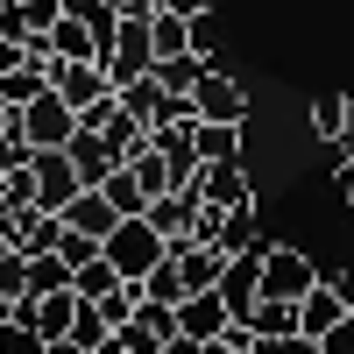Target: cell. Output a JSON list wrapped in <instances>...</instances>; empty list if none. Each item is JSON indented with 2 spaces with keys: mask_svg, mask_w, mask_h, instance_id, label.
<instances>
[{
  "mask_svg": "<svg viewBox=\"0 0 354 354\" xmlns=\"http://www.w3.org/2000/svg\"><path fill=\"white\" fill-rule=\"evenodd\" d=\"M0 128H15L28 149H64V142H71V128H78V113L57 100V93H36L21 113H0Z\"/></svg>",
  "mask_w": 354,
  "mask_h": 354,
  "instance_id": "1",
  "label": "cell"
},
{
  "mask_svg": "<svg viewBox=\"0 0 354 354\" xmlns=\"http://www.w3.org/2000/svg\"><path fill=\"white\" fill-rule=\"evenodd\" d=\"M100 255H106L121 277H149V262L163 255V234H156L149 220H121V227L100 241Z\"/></svg>",
  "mask_w": 354,
  "mask_h": 354,
  "instance_id": "2",
  "label": "cell"
},
{
  "mask_svg": "<svg viewBox=\"0 0 354 354\" xmlns=\"http://www.w3.org/2000/svg\"><path fill=\"white\" fill-rule=\"evenodd\" d=\"M50 93L85 121L100 100H113V78H106V64H64V57H57V64H50Z\"/></svg>",
  "mask_w": 354,
  "mask_h": 354,
  "instance_id": "3",
  "label": "cell"
},
{
  "mask_svg": "<svg viewBox=\"0 0 354 354\" xmlns=\"http://www.w3.org/2000/svg\"><path fill=\"white\" fill-rule=\"evenodd\" d=\"M100 64H106V78H113V93H121V85H135V78H149V71H156L149 21H121V36H113V50L100 57Z\"/></svg>",
  "mask_w": 354,
  "mask_h": 354,
  "instance_id": "4",
  "label": "cell"
},
{
  "mask_svg": "<svg viewBox=\"0 0 354 354\" xmlns=\"http://www.w3.org/2000/svg\"><path fill=\"white\" fill-rule=\"evenodd\" d=\"M28 177H36V205H43V213H64V205L85 192L64 149H36V156H28Z\"/></svg>",
  "mask_w": 354,
  "mask_h": 354,
  "instance_id": "5",
  "label": "cell"
},
{
  "mask_svg": "<svg viewBox=\"0 0 354 354\" xmlns=\"http://www.w3.org/2000/svg\"><path fill=\"white\" fill-rule=\"evenodd\" d=\"M64 156H71V170H78V185L85 192H100L113 170H121V149L100 135V128H71V142H64Z\"/></svg>",
  "mask_w": 354,
  "mask_h": 354,
  "instance_id": "6",
  "label": "cell"
},
{
  "mask_svg": "<svg viewBox=\"0 0 354 354\" xmlns=\"http://www.w3.org/2000/svg\"><path fill=\"white\" fill-rule=\"evenodd\" d=\"M192 113H198V121H227V128H241L248 100H241V85H234L227 71H198V85H192Z\"/></svg>",
  "mask_w": 354,
  "mask_h": 354,
  "instance_id": "7",
  "label": "cell"
},
{
  "mask_svg": "<svg viewBox=\"0 0 354 354\" xmlns=\"http://www.w3.org/2000/svg\"><path fill=\"white\" fill-rule=\"evenodd\" d=\"M43 43H50V57H64V64H100V43H93V28H85L71 8L57 15L50 28H43Z\"/></svg>",
  "mask_w": 354,
  "mask_h": 354,
  "instance_id": "8",
  "label": "cell"
},
{
  "mask_svg": "<svg viewBox=\"0 0 354 354\" xmlns=\"http://www.w3.org/2000/svg\"><path fill=\"white\" fill-rule=\"evenodd\" d=\"M57 220H64L71 234H85V241H106V234L121 227V213L106 205V192H78V198H71V205H64Z\"/></svg>",
  "mask_w": 354,
  "mask_h": 354,
  "instance_id": "9",
  "label": "cell"
},
{
  "mask_svg": "<svg viewBox=\"0 0 354 354\" xmlns=\"http://www.w3.org/2000/svg\"><path fill=\"white\" fill-rule=\"evenodd\" d=\"M50 290H71V262L64 255H28V290H21V298H50Z\"/></svg>",
  "mask_w": 354,
  "mask_h": 354,
  "instance_id": "10",
  "label": "cell"
},
{
  "mask_svg": "<svg viewBox=\"0 0 354 354\" xmlns=\"http://www.w3.org/2000/svg\"><path fill=\"white\" fill-rule=\"evenodd\" d=\"M100 192H106V205H113V213H121V220H135V213H149V192L135 185V170H128V163L113 170V177H106Z\"/></svg>",
  "mask_w": 354,
  "mask_h": 354,
  "instance_id": "11",
  "label": "cell"
},
{
  "mask_svg": "<svg viewBox=\"0 0 354 354\" xmlns=\"http://www.w3.org/2000/svg\"><path fill=\"white\" fill-rule=\"evenodd\" d=\"M198 163H234V156H241V135H234L227 121H198Z\"/></svg>",
  "mask_w": 354,
  "mask_h": 354,
  "instance_id": "12",
  "label": "cell"
},
{
  "mask_svg": "<svg viewBox=\"0 0 354 354\" xmlns=\"http://www.w3.org/2000/svg\"><path fill=\"white\" fill-rule=\"evenodd\" d=\"M0 354H50V340H43V333H36V326H28V319L15 312L8 326H0Z\"/></svg>",
  "mask_w": 354,
  "mask_h": 354,
  "instance_id": "13",
  "label": "cell"
},
{
  "mask_svg": "<svg viewBox=\"0 0 354 354\" xmlns=\"http://www.w3.org/2000/svg\"><path fill=\"white\" fill-rule=\"evenodd\" d=\"M0 290H8V298L28 290V255H21V248H0Z\"/></svg>",
  "mask_w": 354,
  "mask_h": 354,
  "instance_id": "14",
  "label": "cell"
},
{
  "mask_svg": "<svg viewBox=\"0 0 354 354\" xmlns=\"http://www.w3.org/2000/svg\"><path fill=\"white\" fill-rule=\"evenodd\" d=\"M312 128H319V135H340V128H347V100H319V106H312Z\"/></svg>",
  "mask_w": 354,
  "mask_h": 354,
  "instance_id": "15",
  "label": "cell"
},
{
  "mask_svg": "<svg viewBox=\"0 0 354 354\" xmlns=\"http://www.w3.org/2000/svg\"><path fill=\"white\" fill-rule=\"evenodd\" d=\"M185 326H192V340H205V333L220 326V298H205V305H192V312H185Z\"/></svg>",
  "mask_w": 354,
  "mask_h": 354,
  "instance_id": "16",
  "label": "cell"
},
{
  "mask_svg": "<svg viewBox=\"0 0 354 354\" xmlns=\"http://www.w3.org/2000/svg\"><path fill=\"white\" fill-rule=\"evenodd\" d=\"M21 15H28V28L43 36V28H50L57 15H64V0H21Z\"/></svg>",
  "mask_w": 354,
  "mask_h": 354,
  "instance_id": "17",
  "label": "cell"
},
{
  "mask_svg": "<svg viewBox=\"0 0 354 354\" xmlns=\"http://www.w3.org/2000/svg\"><path fill=\"white\" fill-rule=\"evenodd\" d=\"M270 270H277V290H298L305 270H298V255H270Z\"/></svg>",
  "mask_w": 354,
  "mask_h": 354,
  "instance_id": "18",
  "label": "cell"
},
{
  "mask_svg": "<svg viewBox=\"0 0 354 354\" xmlns=\"http://www.w3.org/2000/svg\"><path fill=\"white\" fill-rule=\"evenodd\" d=\"M163 8L185 15V21H205V15H213V0H163Z\"/></svg>",
  "mask_w": 354,
  "mask_h": 354,
  "instance_id": "19",
  "label": "cell"
},
{
  "mask_svg": "<svg viewBox=\"0 0 354 354\" xmlns=\"http://www.w3.org/2000/svg\"><path fill=\"white\" fill-rule=\"evenodd\" d=\"M0 248H8V241H0Z\"/></svg>",
  "mask_w": 354,
  "mask_h": 354,
  "instance_id": "20",
  "label": "cell"
},
{
  "mask_svg": "<svg viewBox=\"0 0 354 354\" xmlns=\"http://www.w3.org/2000/svg\"><path fill=\"white\" fill-rule=\"evenodd\" d=\"M64 8H71V0H64Z\"/></svg>",
  "mask_w": 354,
  "mask_h": 354,
  "instance_id": "21",
  "label": "cell"
}]
</instances>
